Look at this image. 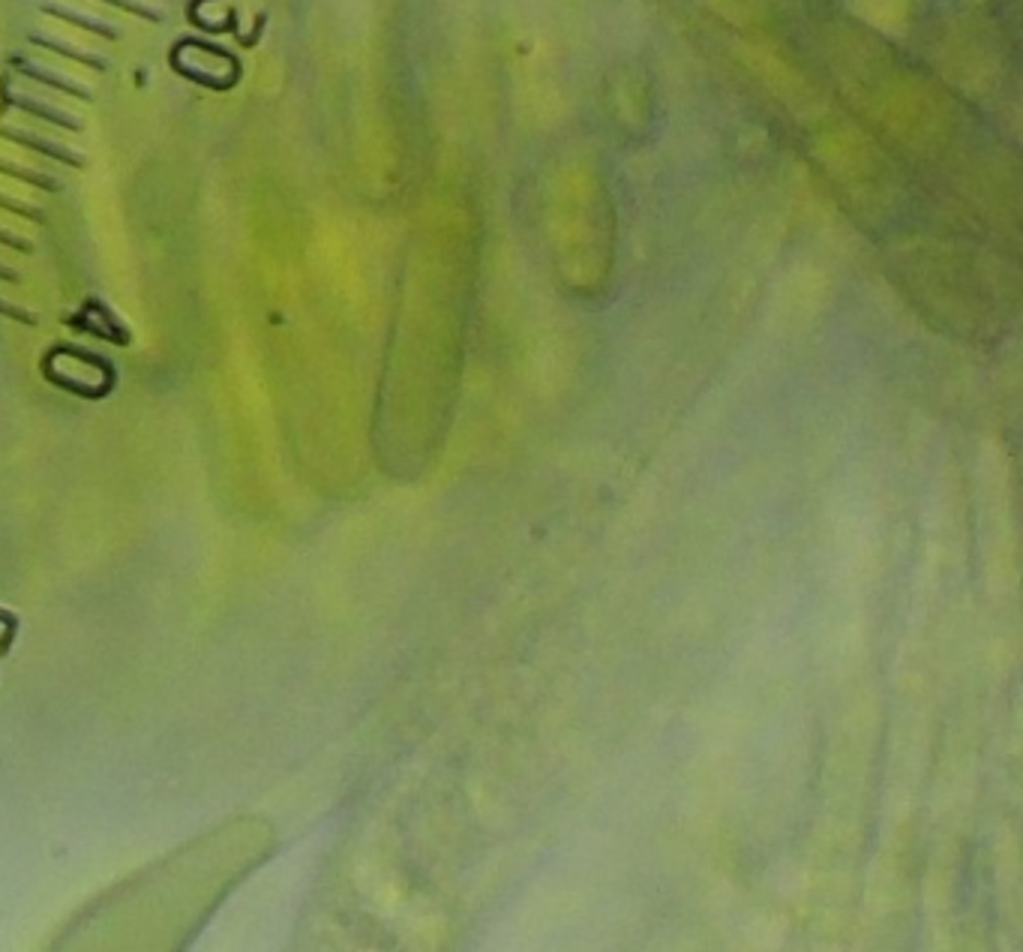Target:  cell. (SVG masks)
Returning <instances> with one entry per match:
<instances>
[{
  "label": "cell",
  "instance_id": "obj_9",
  "mask_svg": "<svg viewBox=\"0 0 1023 952\" xmlns=\"http://www.w3.org/2000/svg\"><path fill=\"white\" fill-rule=\"evenodd\" d=\"M0 175L12 177V181H22V184H31V187L43 189V193H60V181L55 175L36 172V169H24V165H15L10 163V160H0Z\"/></svg>",
  "mask_w": 1023,
  "mask_h": 952
},
{
  "label": "cell",
  "instance_id": "obj_14",
  "mask_svg": "<svg viewBox=\"0 0 1023 952\" xmlns=\"http://www.w3.org/2000/svg\"><path fill=\"white\" fill-rule=\"evenodd\" d=\"M0 247L15 249V253H22V256H34V241L15 235V232H10V229H0Z\"/></svg>",
  "mask_w": 1023,
  "mask_h": 952
},
{
  "label": "cell",
  "instance_id": "obj_10",
  "mask_svg": "<svg viewBox=\"0 0 1023 952\" xmlns=\"http://www.w3.org/2000/svg\"><path fill=\"white\" fill-rule=\"evenodd\" d=\"M0 211H10V213H15V217L31 220V223H36V225L48 223V217L43 208H36V205H24V201L12 199V196H3V193H0Z\"/></svg>",
  "mask_w": 1023,
  "mask_h": 952
},
{
  "label": "cell",
  "instance_id": "obj_6",
  "mask_svg": "<svg viewBox=\"0 0 1023 952\" xmlns=\"http://www.w3.org/2000/svg\"><path fill=\"white\" fill-rule=\"evenodd\" d=\"M39 367H43V376H46L55 388L67 391V394H72V397H79V400H105V397L115 391V388H108V385H88V382H82V379H70L67 373H60L58 367H55V361L46 358V355H43V364Z\"/></svg>",
  "mask_w": 1023,
  "mask_h": 952
},
{
  "label": "cell",
  "instance_id": "obj_4",
  "mask_svg": "<svg viewBox=\"0 0 1023 952\" xmlns=\"http://www.w3.org/2000/svg\"><path fill=\"white\" fill-rule=\"evenodd\" d=\"M39 12L43 15H51V19H60V22L72 24V27H82L88 34L100 36V39H108V43H117L120 39V31H117L115 24L103 22V19H91V15H82V12L70 10V7H63L58 0H39Z\"/></svg>",
  "mask_w": 1023,
  "mask_h": 952
},
{
  "label": "cell",
  "instance_id": "obj_15",
  "mask_svg": "<svg viewBox=\"0 0 1023 952\" xmlns=\"http://www.w3.org/2000/svg\"><path fill=\"white\" fill-rule=\"evenodd\" d=\"M0 316L12 318V322H19V325H27V328H34L36 325L34 313H27L24 306L10 304V301H3V298H0Z\"/></svg>",
  "mask_w": 1023,
  "mask_h": 952
},
{
  "label": "cell",
  "instance_id": "obj_12",
  "mask_svg": "<svg viewBox=\"0 0 1023 952\" xmlns=\"http://www.w3.org/2000/svg\"><path fill=\"white\" fill-rule=\"evenodd\" d=\"M168 63H172V70L181 72L184 79H193V82H198V84H208V88H213V91H220V88H232V82H225V79H217V76H208V72L189 70V67H186V63H181L175 55L168 58Z\"/></svg>",
  "mask_w": 1023,
  "mask_h": 952
},
{
  "label": "cell",
  "instance_id": "obj_3",
  "mask_svg": "<svg viewBox=\"0 0 1023 952\" xmlns=\"http://www.w3.org/2000/svg\"><path fill=\"white\" fill-rule=\"evenodd\" d=\"M0 139L12 141V144H19L24 151L48 156V160H55V163L60 165H70V169H84V165H88V160H84L79 151H72V148L60 144V141L43 139V136H36V132L19 130V127H3V124H0Z\"/></svg>",
  "mask_w": 1023,
  "mask_h": 952
},
{
  "label": "cell",
  "instance_id": "obj_1",
  "mask_svg": "<svg viewBox=\"0 0 1023 952\" xmlns=\"http://www.w3.org/2000/svg\"><path fill=\"white\" fill-rule=\"evenodd\" d=\"M22 112V115H31L36 120H46L51 127H60V130L67 132H82V120L70 115V112H63V108L48 106V103H39L34 96H24V94H12L10 91V79H0V112Z\"/></svg>",
  "mask_w": 1023,
  "mask_h": 952
},
{
  "label": "cell",
  "instance_id": "obj_16",
  "mask_svg": "<svg viewBox=\"0 0 1023 952\" xmlns=\"http://www.w3.org/2000/svg\"><path fill=\"white\" fill-rule=\"evenodd\" d=\"M0 280H3V282H19L22 277H19V271H12L10 265H3V262H0Z\"/></svg>",
  "mask_w": 1023,
  "mask_h": 952
},
{
  "label": "cell",
  "instance_id": "obj_11",
  "mask_svg": "<svg viewBox=\"0 0 1023 952\" xmlns=\"http://www.w3.org/2000/svg\"><path fill=\"white\" fill-rule=\"evenodd\" d=\"M100 3H108V7H115V10L132 12V15H139V19L153 22V24H160L165 19L163 12L153 10V7H148V3H141V0H100Z\"/></svg>",
  "mask_w": 1023,
  "mask_h": 952
},
{
  "label": "cell",
  "instance_id": "obj_2",
  "mask_svg": "<svg viewBox=\"0 0 1023 952\" xmlns=\"http://www.w3.org/2000/svg\"><path fill=\"white\" fill-rule=\"evenodd\" d=\"M7 63L12 67V72H19V76L27 79V82L51 88V91H58V94H63V96H75V100H82V103H91L93 100V94L84 88V84L72 82V79H67V76H60V72H55V70H48V67H39V63H34V60H24V55H19V51H12L10 58H7Z\"/></svg>",
  "mask_w": 1023,
  "mask_h": 952
},
{
  "label": "cell",
  "instance_id": "obj_5",
  "mask_svg": "<svg viewBox=\"0 0 1023 952\" xmlns=\"http://www.w3.org/2000/svg\"><path fill=\"white\" fill-rule=\"evenodd\" d=\"M27 43L36 48H43V51H51V55H60V58L75 60V63H82L88 70L93 72H105L108 70V60L103 55H93V51H84V48L72 46V43H63V39H55V36H46L34 31V34H27Z\"/></svg>",
  "mask_w": 1023,
  "mask_h": 952
},
{
  "label": "cell",
  "instance_id": "obj_13",
  "mask_svg": "<svg viewBox=\"0 0 1023 952\" xmlns=\"http://www.w3.org/2000/svg\"><path fill=\"white\" fill-rule=\"evenodd\" d=\"M0 623H3V628H7L3 637H0V659H3V655H10L12 640H15V635H19V619H15V613L0 611Z\"/></svg>",
  "mask_w": 1023,
  "mask_h": 952
},
{
  "label": "cell",
  "instance_id": "obj_8",
  "mask_svg": "<svg viewBox=\"0 0 1023 952\" xmlns=\"http://www.w3.org/2000/svg\"><path fill=\"white\" fill-rule=\"evenodd\" d=\"M82 313H84V316L100 318V325H103V328H108V334L115 337V346H129L132 334H129L127 325H124V322L115 316V310H108V304H105V301H100V298H84Z\"/></svg>",
  "mask_w": 1023,
  "mask_h": 952
},
{
  "label": "cell",
  "instance_id": "obj_7",
  "mask_svg": "<svg viewBox=\"0 0 1023 952\" xmlns=\"http://www.w3.org/2000/svg\"><path fill=\"white\" fill-rule=\"evenodd\" d=\"M48 358H58V355H70L75 361H82V364L93 367V370H100L103 373L105 382H115L117 385V367L100 352H91V349H84V346H72V343H55L51 349H46Z\"/></svg>",
  "mask_w": 1023,
  "mask_h": 952
}]
</instances>
